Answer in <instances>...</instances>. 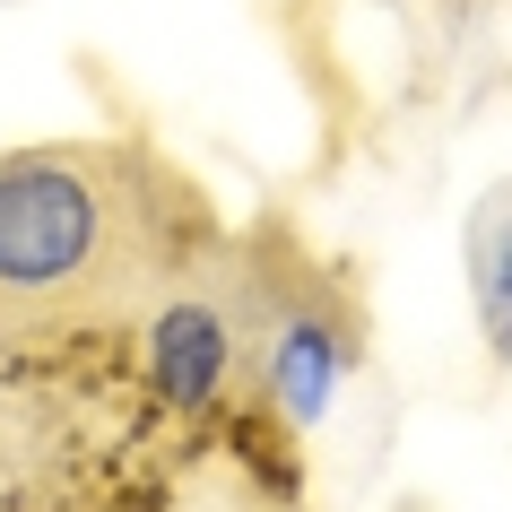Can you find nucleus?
Segmentation results:
<instances>
[{"label":"nucleus","mask_w":512,"mask_h":512,"mask_svg":"<svg viewBox=\"0 0 512 512\" xmlns=\"http://www.w3.org/2000/svg\"><path fill=\"white\" fill-rule=\"evenodd\" d=\"M356 348H365V313L339 296V278L287 270V261H278L270 339H261V382H252V400H270L287 426H313V417H330L339 382L356 374Z\"/></svg>","instance_id":"nucleus-3"},{"label":"nucleus","mask_w":512,"mask_h":512,"mask_svg":"<svg viewBox=\"0 0 512 512\" xmlns=\"http://www.w3.org/2000/svg\"><path fill=\"white\" fill-rule=\"evenodd\" d=\"M183 252V183L157 157L113 139L9 148L0 157V348H53V339L131 322Z\"/></svg>","instance_id":"nucleus-1"},{"label":"nucleus","mask_w":512,"mask_h":512,"mask_svg":"<svg viewBox=\"0 0 512 512\" xmlns=\"http://www.w3.org/2000/svg\"><path fill=\"white\" fill-rule=\"evenodd\" d=\"M270 296H278V261H261V252H226V243L183 252L165 270V287L148 296V313H139L157 400L183 408V417H209V408L243 400L261 382Z\"/></svg>","instance_id":"nucleus-2"},{"label":"nucleus","mask_w":512,"mask_h":512,"mask_svg":"<svg viewBox=\"0 0 512 512\" xmlns=\"http://www.w3.org/2000/svg\"><path fill=\"white\" fill-rule=\"evenodd\" d=\"M460 261H469V296H478L486 356H495V365H512V183H495V191L478 200Z\"/></svg>","instance_id":"nucleus-4"},{"label":"nucleus","mask_w":512,"mask_h":512,"mask_svg":"<svg viewBox=\"0 0 512 512\" xmlns=\"http://www.w3.org/2000/svg\"><path fill=\"white\" fill-rule=\"evenodd\" d=\"M191 512H278V504H261V495H200Z\"/></svg>","instance_id":"nucleus-5"}]
</instances>
